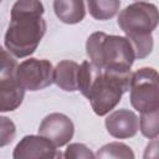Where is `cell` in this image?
Returning <instances> with one entry per match:
<instances>
[{
    "label": "cell",
    "mask_w": 159,
    "mask_h": 159,
    "mask_svg": "<svg viewBox=\"0 0 159 159\" xmlns=\"http://www.w3.org/2000/svg\"><path fill=\"white\" fill-rule=\"evenodd\" d=\"M158 120H159V111L140 113L139 127H140L142 134L149 139L157 138L158 133H159V122Z\"/></svg>",
    "instance_id": "15"
},
{
    "label": "cell",
    "mask_w": 159,
    "mask_h": 159,
    "mask_svg": "<svg viewBox=\"0 0 159 159\" xmlns=\"http://www.w3.org/2000/svg\"><path fill=\"white\" fill-rule=\"evenodd\" d=\"M159 21L158 9L154 4L137 1L118 15V25L127 39H135L152 35Z\"/></svg>",
    "instance_id": "5"
},
{
    "label": "cell",
    "mask_w": 159,
    "mask_h": 159,
    "mask_svg": "<svg viewBox=\"0 0 159 159\" xmlns=\"http://www.w3.org/2000/svg\"><path fill=\"white\" fill-rule=\"evenodd\" d=\"M63 157L66 159H72V158H88V159H92L94 158V154L84 145V144H81V143H73V144H70L63 154Z\"/></svg>",
    "instance_id": "18"
},
{
    "label": "cell",
    "mask_w": 159,
    "mask_h": 159,
    "mask_svg": "<svg viewBox=\"0 0 159 159\" xmlns=\"http://www.w3.org/2000/svg\"><path fill=\"white\" fill-rule=\"evenodd\" d=\"M16 66V60L0 46V77H14Z\"/></svg>",
    "instance_id": "17"
},
{
    "label": "cell",
    "mask_w": 159,
    "mask_h": 159,
    "mask_svg": "<svg viewBox=\"0 0 159 159\" xmlns=\"http://www.w3.org/2000/svg\"><path fill=\"white\" fill-rule=\"evenodd\" d=\"M57 147L42 135H26L14 149L12 157L15 159H26V158H58L62 157L57 152Z\"/></svg>",
    "instance_id": "8"
},
{
    "label": "cell",
    "mask_w": 159,
    "mask_h": 159,
    "mask_svg": "<svg viewBox=\"0 0 159 159\" xmlns=\"http://www.w3.org/2000/svg\"><path fill=\"white\" fill-rule=\"evenodd\" d=\"M107 132L118 139L132 138L138 133L139 119L129 109H117L106 118Z\"/></svg>",
    "instance_id": "9"
},
{
    "label": "cell",
    "mask_w": 159,
    "mask_h": 159,
    "mask_svg": "<svg viewBox=\"0 0 159 159\" xmlns=\"http://www.w3.org/2000/svg\"><path fill=\"white\" fill-rule=\"evenodd\" d=\"M1 1H2V0H0V2H1Z\"/></svg>",
    "instance_id": "20"
},
{
    "label": "cell",
    "mask_w": 159,
    "mask_h": 159,
    "mask_svg": "<svg viewBox=\"0 0 159 159\" xmlns=\"http://www.w3.org/2000/svg\"><path fill=\"white\" fill-rule=\"evenodd\" d=\"M73 133L75 125L72 120L62 113L46 116L39 127V134L51 140L56 147L66 145L72 139Z\"/></svg>",
    "instance_id": "7"
},
{
    "label": "cell",
    "mask_w": 159,
    "mask_h": 159,
    "mask_svg": "<svg viewBox=\"0 0 159 159\" xmlns=\"http://www.w3.org/2000/svg\"><path fill=\"white\" fill-rule=\"evenodd\" d=\"M80 65L75 61L63 60L53 68V82L66 92L78 91Z\"/></svg>",
    "instance_id": "11"
},
{
    "label": "cell",
    "mask_w": 159,
    "mask_h": 159,
    "mask_svg": "<svg viewBox=\"0 0 159 159\" xmlns=\"http://www.w3.org/2000/svg\"><path fill=\"white\" fill-rule=\"evenodd\" d=\"M137 1H143V0H137Z\"/></svg>",
    "instance_id": "19"
},
{
    "label": "cell",
    "mask_w": 159,
    "mask_h": 159,
    "mask_svg": "<svg viewBox=\"0 0 159 159\" xmlns=\"http://www.w3.org/2000/svg\"><path fill=\"white\" fill-rule=\"evenodd\" d=\"M158 72L152 67H142L130 75V103L139 113L159 111Z\"/></svg>",
    "instance_id": "4"
},
{
    "label": "cell",
    "mask_w": 159,
    "mask_h": 159,
    "mask_svg": "<svg viewBox=\"0 0 159 159\" xmlns=\"http://www.w3.org/2000/svg\"><path fill=\"white\" fill-rule=\"evenodd\" d=\"M86 52L91 62L102 68L129 72L135 60L133 47L127 37L93 32L86 42Z\"/></svg>",
    "instance_id": "3"
},
{
    "label": "cell",
    "mask_w": 159,
    "mask_h": 159,
    "mask_svg": "<svg viewBox=\"0 0 159 159\" xmlns=\"http://www.w3.org/2000/svg\"><path fill=\"white\" fill-rule=\"evenodd\" d=\"M14 78L25 91H40L53 83V67L47 60L29 58L16 66Z\"/></svg>",
    "instance_id": "6"
},
{
    "label": "cell",
    "mask_w": 159,
    "mask_h": 159,
    "mask_svg": "<svg viewBox=\"0 0 159 159\" xmlns=\"http://www.w3.org/2000/svg\"><path fill=\"white\" fill-rule=\"evenodd\" d=\"M25 89L14 77H0V112L15 111L22 103Z\"/></svg>",
    "instance_id": "10"
},
{
    "label": "cell",
    "mask_w": 159,
    "mask_h": 159,
    "mask_svg": "<svg viewBox=\"0 0 159 159\" xmlns=\"http://www.w3.org/2000/svg\"><path fill=\"white\" fill-rule=\"evenodd\" d=\"M16 135V127L14 122L7 118L0 116V147H5L10 144Z\"/></svg>",
    "instance_id": "16"
},
{
    "label": "cell",
    "mask_w": 159,
    "mask_h": 159,
    "mask_svg": "<svg viewBox=\"0 0 159 159\" xmlns=\"http://www.w3.org/2000/svg\"><path fill=\"white\" fill-rule=\"evenodd\" d=\"M53 11L60 21L68 25L81 22L86 16L83 0H53Z\"/></svg>",
    "instance_id": "12"
},
{
    "label": "cell",
    "mask_w": 159,
    "mask_h": 159,
    "mask_svg": "<svg viewBox=\"0 0 159 159\" xmlns=\"http://www.w3.org/2000/svg\"><path fill=\"white\" fill-rule=\"evenodd\" d=\"M132 72L102 70L91 61H83L78 72V91L88 98L97 116H106L129 91Z\"/></svg>",
    "instance_id": "1"
},
{
    "label": "cell",
    "mask_w": 159,
    "mask_h": 159,
    "mask_svg": "<svg viewBox=\"0 0 159 159\" xmlns=\"http://www.w3.org/2000/svg\"><path fill=\"white\" fill-rule=\"evenodd\" d=\"M97 158H124V159H133L134 158V153L132 152V149L123 144V143H118V142H113L109 144L103 145L96 154Z\"/></svg>",
    "instance_id": "14"
},
{
    "label": "cell",
    "mask_w": 159,
    "mask_h": 159,
    "mask_svg": "<svg viewBox=\"0 0 159 159\" xmlns=\"http://www.w3.org/2000/svg\"><path fill=\"white\" fill-rule=\"evenodd\" d=\"M87 6L93 19L103 21L112 19L118 12L120 0H87Z\"/></svg>",
    "instance_id": "13"
},
{
    "label": "cell",
    "mask_w": 159,
    "mask_h": 159,
    "mask_svg": "<svg viewBox=\"0 0 159 159\" xmlns=\"http://www.w3.org/2000/svg\"><path fill=\"white\" fill-rule=\"evenodd\" d=\"M43 5L40 0H17L11 7L10 24L4 43L15 57H27L35 52L47 25L43 20Z\"/></svg>",
    "instance_id": "2"
}]
</instances>
